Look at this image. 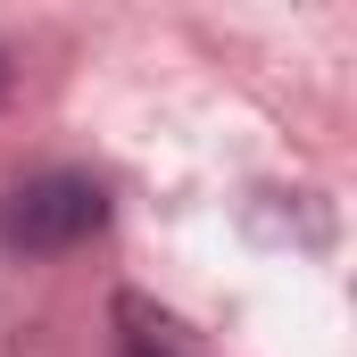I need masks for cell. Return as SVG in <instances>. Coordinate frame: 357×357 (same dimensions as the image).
Masks as SVG:
<instances>
[{
	"instance_id": "cell-3",
	"label": "cell",
	"mask_w": 357,
	"mask_h": 357,
	"mask_svg": "<svg viewBox=\"0 0 357 357\" xmlns=\"http://www.w3.org/2000/svg\"><path fill=\"white\" fill-rule=\"evenodd\" d=\"M8 84H17V67H8V50H0V100H8Z\"/></svg>"
},
{
	"instance_id": "cell-2",
	"label": "cell",
	"mask_w": 357,
	"mask_h": 357,
	"mask_svg": "<svg viewBox=\"0 0 357 357\" xmlns=\"http://www.w3.org/2000/svg\"><path fill=\"white\" fill-rule=\"evenodd\" d=\"M125 324H142V316H133V299H125ZM125 357H191V349H183V341H175V324L158 316V324H142V333L125 341Z\"/></svg>"
},
{
	"instance_id": "cell-1",
	"label": "cell",
	"mask_w": 357,
	"mask_h": 357,
	"mask_svg": "<svg viewBox=\"0 0 357 357\" xmlns=\"http://www.w3.org/2000/svg\"><path fill=\"white\" fill-rule=\"evenodd\" d=\"M108 225V191L75 167H50V175H25L17 191H0V241L17 258H59Z\"/></svg>"
}]
</instances>
